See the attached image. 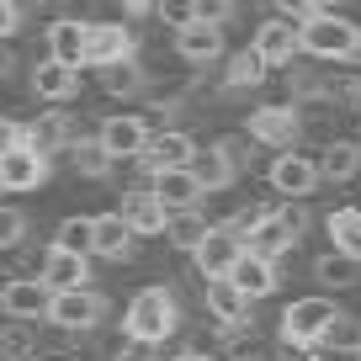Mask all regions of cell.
<instances>
[{
    "instance_id": "6da1fadb",
    "label": "cell",
    "mask_w": 361,
    "mask_h": 361,
    "mask_svg": "<svg viewBox=\"0 0 361 361\" xmlns=\"http://www.w3.org/2000/svg\"><path fill=\"white\" fill-rule=\"evenodd\" d=\"M176 329H180V303H176V293H170V287L154 282V287H138V293L128 298V308H123V335L165 345Z\"/></svg>"
},
{
    "instance_id": "7a4b0ae2",
    "label": "cell",
    "mask_w": 361,
    "mask_h": 361,
    "mask_svg": "<svg viewBox=\"0 0 361 361\" xmlns=\"http://www.w3.org/2000/svg\"><path fill=\"white\" fill-rule=\"evenodd\" d=\"M335 319H340L335 298H324V293L298 298V303L282 308V345H293V350H319Z\"/></svg>"
},
{
    "instance_id": "3957f363",
    "label": "cell",
    "mask_w": 361,
    "mask_h": 361,
    "mask_svg": "<svg viewBox=\"0 0 361 361\" xmlns=\"http://www.w3.org/2000/svg\"><path fill=\"white\" fill-rule=\"evenodd\" d=\"M303 54L308 59H329V64H345L361 54V27L345 11H319L314 22H303Z\"/></svg>"
},
{
    "instance_id": "277c9868",
    "label": "cell",
    "mask_w": 361,
    "mask_h": 361,
    "mask_svg": "<svg viewBox=\"0 0 361 361\" xmlns=\"http://www.w3.org/2000/svg\"><path fill=\"white\" fill-rule=\"evenodd\" d=\"M106 293L96 287H80V293H54V308H48V324L64 329V335H90V329L106 319Z\"/></svg>"
},
{
    "instance_id": "5b68a950",
    "label": "cell",
    "mask_w": 361,
    "mask_h": 361,
    "mask_svg": "<svg viewBox=\"0 0 361 361\" xmlns=\"http://www.w3.org/2000/svg\"><path fill=\"white\" fill-rule=\"evenodd\" d=\"M245 133L255 138V144L276 149V154H293L298 138H303V112H298V106H255Z\"/></svg>"
},
{
    "instance_id": "8992f818",
    "label": "cell",
    "mask_w": 361,
    "mask_h": 361,
    "mask_svg": "<svg viewBox=\"0 0 361 361\" xmlns=\"http://www.w3.org/2000/svg\"><path fill=\"white\" fill-rule=\"evenodd\" d=\"M250 255L245 234H239L234 224H213V234L202 239V250H197V271H202V282H218V276H234V266Z\"/></svg>"
},
{
    "instance_id": "52a82bcc",
    "label": "cell",
    "mask_w": 361,
    "mask_h": 361,
    "mask_svg": "<svg viewBox=\"0 0 361 361\" xmlns=\"http://www.w3.org/2000/svg\"><path fill=\"white\" fill-rule=\"evenodd\" d=\"M48 308H54V287L43 276H11L0 287V314L11 324H37V319H48Z\"/></svg>"
},
{
    "instance_id": "ba28073f",
    "label": "cell",
    "mask_w": 361,
    "mask_h": 361,
    "mask_svg": "<svg viewBox=\"0 0 361 361\" xmlns=\"http://www.w3.org/2000/svg\"><path fill=\"white\" fill-rule=\"evenodd\" d=\"M197 138L192 133H180V128H159L154 138H149V149L138 154V170H144L149 180L154 176H165V170H186V165H197Z\"/></svg>"
},
{
    "instance_id": "9c48e42d",
    "label": "cell",
    "mask_w": 361,
    "mask_h": 361,
    "mask_svg": "<svg viewBox=\"0 0 361 361\" xmlns=\"http://www.w3.org/2000/svg\"><path fill=\"white\" fill-rule=\"evenodd\" d=\"M319 159L314 154H276L271 159V192L276 197H287V202H303V197H314V186H319Z\"/></svg>"
},
{
    "instance_id": "30bf717a",
    "label": "cell",
    "mask_w": 361,
    "mask_h": 361,
    "mask_svg": "<svg viewBox=\"0 0 361 361\" xmlns=\"http://www.w3.org/2000/svg\"><path fill=\"white\" fill-rule=\"evenodd\" d=\"M96 138H102V149L112 159H138L149 149V138H154V128H149L138 112H112L102 128H96Z\"/></svg>"
},
{
    "instance_id": "8fae6325",
    "label": "cell",
    "mask_w": 361,
    "mask_h": 361,
    "mask_svg": "<svg viewBox=\"0 0 361 361\" xmlns=\"http://www.w3.org/2000/svg\"><path fill=\"white\" fill-rule=\"evenodd\" d=\"M133 27L123 22H90V37H85V69H112V64H128L133 59Z\"/></svg>"
},
{
    "instance_id": "7c38bea8",
    "label": "cell",
    "mask_w": 361,
    "mask_h": 361,
    "mask_svg": "<svg viewBox=\"0 0 361 361\" xmlns=\"http://www.w3.org/2000/svg\"><path fill=\"white\" fill-rule=\"evenodd\" d=\"M250 48H255V54L266 59L271 69H282V64H293V59L303 54V27L287 22V16H271V22H260V27H255Z\"/></svg>"
},
{
    "instance_id": "4fadbf2b",
    "label": "cell",
    "mask_w": 361,
    "mask_h": 361,
    "mask_svg": "<svg viewBox=\"0 0 361 361\" xmlns=\"http://www.w3.org/2000/svg\"><path fill=\"white\" fill-rule=\"evenodd\" d=\"M117 213L128 218V228H133L138 239H154V234H165V224H170V207L154 197V186H133V192H123Z\"/></svg>"
},
{
    "instance_id": "5bb4252c",
    "label": "cell",
    "mask_w": 361,
    "mask_h": 361,
    "mask_svg": "<svg viewBox=\"0 0 361 361\" xmlns=\"http://www.w3.org/2000/svg\"><path fill=\"white\" fill-rule=\"evenodd\" d=\"M202 303H207V319H213L218 329H245V324H250V298L239 293L228 276L202 282Z\"/></svg>"
},
{
    "instance_id": "9a60e30c",
    "label": "cell",
    "mask_w": 361,
    "mask_h": 361,
    "mask_svg": "<svg viewBox=\"0 0 361 361\" xmlns=\"http://www.w3.org/2000/svg\"><path fill=\"white\" fill-rule=\"evenodd\" d=\"M43 180H48V159L32 144H16L0 159V192H37Z\"/></svg>"
},
{
    "instance_id": "2e32d148",
    "label": "cell",
    "mask_w": 361,
    "mask_h": 361,
    "mask_svg": "<svg viewBox=\"0 0 361 361\" xmlns=\"http://www.w3.org/2000/svg\"><path fill=\"white\" fill-rule=\"evenodd\" d=\"M27 144L43 159H54V154H69V149L80 144V133H75V123H69V112H37L32 123H27Z\"/></svg>"
},
{
    "instance_id": "e0dca14e",
    "label": "cell",
    "mask_w": 361,
    "mask_h": 361,
    "mask_svg": "<svg viewBox=\"0 0 361 361\" xmlns=\"http://www.w3.org/2000/svg\"><path fill=\"white\" fill-rule=\"evenodd\" d=\"M75 90H80V69H75V64L37 59V69H32V96H37V102L64 106V102H75Z\"/></svg>"
},
{
    "instance_id": "ac0fdd59",
    "label": "cell",
    "mask_w": 361,
    "mask_h": 361,
    "mask_svg": "<svg viewBox=\"0 0 361 361\" xmlns=\"http://www.w3.org/2000/svg\"><path fill=\"white\" fill-rule=\"evenodd\" d=\"M37 276H43L54 293H80V287H90V260L48 245V255H43V266H37Z\"/></svg>"
},
{
    "instance_id": "d6986e66",
    "label": "cell",
    "mask_w": 361,
    "mask_h": 361,
    "mask_svg": "<svg viewBox=\"0 0 361 361\" xmlns=\"http://www.w3.org/2000/svg\"><path fill=\"white\" fill-rule=\"evenodd\" d=\"M149 186H154V197L170 207V213H186V207H197V202L207 197V186L197 180L192 165H186V170H165V176H154Z\"/></svg>"
},
{
    "instance_id": "ffe728a7",
    "label": "cell",
    "mask_w": 361,
    "mask_h": 361,
    "mask_svg": "<svg viewBox=\"0 0 361 361\" xmlns=\"http://www.w3.org/2000/svg\"><path fill=\"white\" fill-rule=\"evenodd\" d=\"M85 37H90V22H80V16H59V22L48 27V59L85 69Z\"/></svg>"
},
{
    "instance_id": "44dd1931",
    "label": "cell",
    "mask_w": 361,
    "mask_h": 361,
    "mask_svg": "<svg viewBox=\"0 0 361 361\" xmlns=\"http://www.w3.org/2000/svg\"><path fill=\"white\" fill-rule=\"evenodd\" d=\"M133 250H138V234L128 228V218L117 213H96V255L102 260H133Z\"/></svg>"
},
{
    "instance_id": "7402d4cb",
    "label": "cell",
    "mask_w": 361,
    "mask_h": 361,
    "mask_svg": "<svg viewBox=\"0 0 361 361\" xmlns=\"http://www.w3.org/2000/svg\"><path fill=\"white\" fill-rule=\"evenodd\" d=\"M176 54L186 59V64H218L224 59V27H207V22H197V27H186V32H176Z\"/></svg>"
},
{
    "instance_id": "603a6c76",
    "label": "cell",
    "mask_w": 361,
    "mask_h": 361,
    "mask_svg": "<svg viewBox=\"0 0 361 361\" xmlns=\"http://www.w3.org/2000/svg\"><path fill=\"white\" fill-rule=\"evenodd\" d=\"M228 282H234L239 293H245L250 303H255V298H271V293H276V282H282V276H276V260L245 255V260L234 266V276H228Z\"/></svg>"
},
{
    "instance_id": "cb8c5ba5",
    "label": "cell",
    "mask_w": 361,
    "mask_h": 361,
    "mask_svg": "<svg viewBox=\"0 0 361 361\" xmlns=\"http://www.w3.org/2000/svg\"><path fill=\"white\" fill-rule=\"evenodd\" d=\"M207 234H213V224H207V213H202V207H186V213H170V224H165V245L186 250V255H197Z\"/></svg>"
},
{
    "instance_id": "d4e9b609",
    "label": "cell",
    "mask_w": 361,
    "mask_h": 361,
    "mask_svg": "<svg viewBox=\"0 0 361 361\" xmlns=\"http://www.w3.org/2000/svg\"><path fill=\"white\" fill-rule=\"evenodd\" d=\"M361 170V144H350V138H329L324 149H319V176L324 180H350Z\"/></svg>"
},
{
    "instance_id": "484cf974",
    "label": "cell",
    "mask_w": 361,
    "mask_h": 361,
    "mask_svg": "<svg viewBox=\"0 0 361 361\" xmlns=\"http://www.w3.org/2000/svg\"><path fill=\"white\" fill-rule=\"evenodd\" d=\"M245 245H250V255H260V260H282L287 250L298 245V234L282 224V218H276V207H271V218H266V224H260L255 234L245 239Z\"/></svg>"
},
{
    "instance_id": "4316f807",
    "label": "cell",
    "mask_w": 361,
    "mask_h": 361,
    "mask_svg": "<svg viewBox=\"0 0 361 361\" xmlns=\"http://www.w3.org/2000/svg\"><path fill=\"white\" fill-rule=\"evenodd\" d=\"M324 228H329V245H335L340 255L361 260V207H335V213L324 218Z\"/></svg>"
},
{
    "instance_id": "83f0119b",
    "label": "cell",
    "mask_w": 361,
    "mask_h": 361,
    "mask_svg": "<svg viewBox=\"0 0 361 361\" xmlns=\"http://www.w3.org/2000/svg\"><path fill=\"white\" fill-rule=\"evenodd\" d=\"M314 276H319V287H329V293H345V287L361 282V260H350V255H340V250H329V255L314 260Z\"/></svg>"
},
{
    "instance_id": "f1b7e54d",
    "label": "cell",
    "mask_w": 361,
    "mask_h": 361,
    "mask_svg": "<svg viewBox=\"0 0 361 361\" xmlns=\"http://www.w3.org/2000/svg\"><path fill=\"white\" fill-rule=\"evenodd\" d=\"M266 75H271V64L255 54V48H245V54L228 59V69H224V90H255V85H266Z\"/></svg>"
},
{
    "instance_id": "f546056e",
    "label": "cell",
    "mask_w": 361,
    "mask_h": 361,
    "mask_svg": "<svg viewBox=\"0 0 361 361\" xmlns=\"http://www.w3.org/2000/svg\"><path fill=\"white\" fill-rule=\"evenodd\" d=\"M69 165H75V176H85V180H106L117 159L102 149V138H80V144L69 149Z\"/></svg>"
},
{
    "instance_id": "4dcf8cb0",
    "label": "cell",
    "mask_w": 361,
    "mask_h": 361,
    "mask_svg": "<svg viewBox=\"0 0 361 361\" xmlns=\"http://www.w3.org/2000/svg\"><path fill=\"white\" fill-rule=\"evenodd\" d=\"M54 250H69V255H96V218H64L59 224V234H54Z\"/></svg>"
},
{
    "instance_id": "1f68e13d",
    "label": "cell",
    "mask_w": 361,
    "mask_h": 361,
    "mask_svg": "<svg viewBox=\"0 0 361 361\" xmlns=\"http://www.w3.org/2000/svg\"><path fill=\"white\" fill-rule=\"evenodd\" d=\"M192 170H197V180H202L207 192H224V186H234V180H239V176H234V165L218 154V144H207L202 154H197V165H192Z\"/></svg>"
},
{
    "instance_id": "d6a6232c",
    "label": "cell",
    "mask_w": 361,
    "mask_h": 361,
    "mask_svg": "<svg viewBox=\"0 0 361 361\" xmlns=\"http://www.w3.org/2000/svg\"><path fill=\"white\" fill-rule=\"evenodd\" d=\"M102 85H106V96H138V90L149 85V75H144V64H138V59H128V64L102 69Z\"/></svg>"
},
{
    "instance_id": "836d02e7",
    "label": "cell",
    "mask_w": 361,
    "mask_h": 361,
    "mask_svg": "<svg viewBox=\"0 0 361 361\" xmlns=\"http://www.w3.org/2000/svg\"><path fill=\"white\" fill-rule=\"evenodd\" d=\"M319 350H335V356H361V319L356 314H340L335 324H329L324 345Z\"/></svg>"
},
{
    "instance_id": "e575fe53",
    "label": "cell",
    "mask_w": 361,
    "mask_h": 361,
    "mask_svg": "<svg viewBox=\"0 0 361 361\" xmlns=\"http://www.w3.org/2000/svg\"><path fill=\"white\" fill-rule=\"evenodd\" d=\"M154 16H159V27H170V32H186V27H197V0H159Z\"/></svg>"
},
{
    "instance_id": "d590c367",
    "label": "cell",
    "mask_w": 361,
    "mask_h": 361,
    "mask_svg": "<svg viewBox=\"0 0 361 361\" xmlns=\"http://www.w3.org/2000/svg\"><path fill=\"white\" fill-rule=\"evenodd\" d=\"M250 149H255V138H250V133H224V138H218V154L234 165V176H245V170H250V159H255Z\"/></svg>"
},
{
    "instance_id": "8d00e7d4",
    "label": "cell",
    "mask_w": 361,
    "mask_h": 361,
    "mask_svg": "<svg viewBox=\"0 0 361 361\" xmlns=\"http://www.w3.org/2000/svg\"><path fill=\"white\" fill-rule=\"evenodd\" d=\"M0 356L6 361H32V335H27V324H11V329H0Z\"/></svg>"
},
{
    "instance_id": "74e56055",
    "label": "cell",
    "mask_w": 361,
    "mask_h": 361,
    "mask_svg": "<svg viewBox=\"0 0 361 361\" xmlns=\"http://www.w3.org/2000/svg\"><path fill=\"white\" fill-rule=\"evenodd\" d=\"M22 239H27V213L0 202V250H16Z\"/></svg>"
},
{
    "instance_id": "f35d334b",
    "label": "cell",
    "mask_w": 361,
    "mask_h": 361,
    "mask_svg": "<svg viewBox=\"0 0 361 361\" xmlns=\"http://www.w3.org/2000/svg\"><path fill=\"white\" fill-rule=\"evenodd\" d=\"M112 361H159V345H154V340L123 335V340H117V350H112Z\"/></svg>"
},
{
    "instance_id": "ab89813d",
    "label": "cell",
    "mask_w": 361,
    "mask_h": 361,
    "mask_svg": "<svg viewBox=\"0 0 361 361\" xmlns=\"http://www.w3.org/2000/svg\"><path fill=\"white\" fill-rule=\"evenodd\" d=\"M271 6H276V16H287V22H314L319 11H324V6H319V0H271Z\"/></svg>"
},
{
    "instance_id": "60d3db41",
    "label": "cell",
    "mask_w": 361,
    "mask_h": 361,
    "mask_svg": "<svg viewBox=\"0 0 361 361\" xmlns=\"http://www.w3.org/2000/svg\"><path fill=\"white\" fill-rule=\"evenodd\" d=\"M234 11H239V0H197V22H207V27H224Z\"/></svg>"
},
{
    "instance_id": "b9f144b4",
    "label": "cell",
    "mask_w": 361,
    "mask_h": 361,
    "mask_svg": "<svg viewBox=\"0 0 361 361\" xmlns=\"http://www.w3.org/2000/svg\"><path fill=\"white\" fill-rule=\"evenodd\" d=\"M16 144H27V123H16V117H0V159L11 154Z\"/></svg>"
},
{
    "instance_id": "7bdbcfd3",
    "label": "cell",
    "mask_w": 361,
    "mask_h": 361,
    "mask_svg": "<svg viewBox=\"0 0 361 361\" xmlns=\"http://www.w3.org/2000/svg\"><path fill=\"white\" fill-rule=\"evenodd\" d=\"M276 218H282V224L303 239V228H308V207H303V202H282V207H276Z\"/></svg>"
},
{
    "instance_id": "ee69618b",
    "label": "cell",
    "mask_w": 361,
    "mask_h": 361,
    "mask_svg": "<svg viewBox=\"0 0 361 361\" xmlns=\"http://www.w3.org/2000/svg\"><path fill=\"white\" fill-rule=\"evenodd\" d=\"M16 27H22V11H16V0H0V43H11Z\"/></svg>"
},
{
    "instance_id": "f6af8a7d",
    "label": "cell",
    "mask_w": 361,
    "mask_h": 361,
    "mask_svg": "<svg viewBox=\"0 0 361 361\" xmlns=\"http://www.w3.org/2000/svg\"><path fill=\"white\" fill-rule=\"evenodd\" d=\"M117 6H123V11H128V16H144V11H154L159 0H117Z\"/></svg>"
},
{
    "instance_id": "bcb514c9",
    "label": "cell",
    "mask_w": 361,
    "mask_h": 361,
    "mask_svg": "<svg viewBox=\"0 0 361 361\" xmlns=\"http://www.w3.org/2000/svg\"><path fill=\"white\" fill-rule=\"evenodd\" d=\"M11 69H16V54H11V43H0V80L11 75Z\"/></svg>"
},
{
    "instance_id": "7dc6e473",
    "label": "cell",
    "mask_w": 361,
    "mask_h": 361,
    "mask_svg": "<svg viewBox=\"0 0 361 361\" xmlns=\"http://www.w3.org/2000/svg\"><path fill=\"white\" fill-rule=\"evenodd\" d=\"M176 361H218V356H213V350H180Z\"/></svg>"
},
{
    "instance_id": "c3c4849f",
    "label": "cell",
    "mask_w": 361,
    "mask_h": 361,
    "mask_svg": "<svg viewBox=\"0 0 361 361\" xmlns=\"http://www.w3.org/2000/svg\"><path fill=\"white\" fill-rule=\"evenodd\" d=\"M43 6H48V0H16V11H22V16H32V11H43Z\"/></svg>"
},
{
    "instance_id": "681fc988",
    "label": "cell",
    "mask_w": 361,
    "mask_h": 361,
    "mask_svg": "<svg viewBox=\"0 0 361 361\" xmlns=\"http://www.w3.org/2000/svg\"><path fill=\"white\" fill-rule=\"evenodd\" d=\"M319 6H324V11H335V6H340V0H319Z\"/></svg>"
},
{
    "instance_id": "f907efd6",
    "label": "cell",
    "mask_w": 361,
    "mask_h": 361,
    "mask_svg": "<svg viewBox=\"0 0 361 361\" xmlns=\"http://www.w3.org/2000/svg\"><path fill=\"white\" fill-rule=\"evenodd\" d=\"M32 361H59V356H32Z\"/></svg>"
},
{
    "instance_id": "816d5d0a",
    "label": "cell",
    "mask_w": 361,
    "mask_h": 361,
    "mask_svg": "<svg viewBox=\"0 0 361 361\" xmlns=\"http://www.w3.org/2000/svg\"><path fill=\"white\" fill-rule=\"evenodd\" d=\"M356 112H361V102H356Z\"/></svg>"
},
{
    "instance_id": "f5cc1de1",
    "label": "cell",
    "mask_w": 361,
    "mask_h": 361,
    "mask_svg": "<svg viewBox=\"0 0 361 361\" xmlns=\"http://www.w3.org/2000/svg\"><path fill=\"white\" fill-rule=\"evenodd\" d=\"M356 361H361V356H356Z\"/></svg>"
}]
</instances>
